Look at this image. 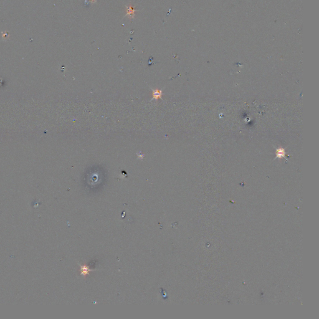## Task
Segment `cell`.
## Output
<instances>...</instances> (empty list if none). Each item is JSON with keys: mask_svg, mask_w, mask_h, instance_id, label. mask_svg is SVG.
Segmentation results:
<instances>
[{"mask_svg": "<svg viewBox=\"0 0 319 319\" xmlns=\"http://www.w3.org/2000/svg\"><path fill=\"white\" fill-rule=\"evenodd\" d=\"M81 274L84 276H86L87 275L89 274V272L92 271V269H90L89 267L87 266H81Z\"/></svg>", "mask_w": 319, "mask_h": 319, "instance_id": "obj_1", "label": "cell"}, {"mask_svg": "<svg viewBox=\"0 0 319 319\" xmlns=\"http://www.w3.org/2000/svg\"><path fill=\"white\" fill-rule=\"evenodd\" d=\"M277 154H278V157H279V158H280V157L283 155L284 153H283V151H282V152L281 151H280V152H277Z\"/></svg>", "mask_w": 319, "mask_h": 319, "instance_id": "obj_2", "label": "cell"}]
</instances>
